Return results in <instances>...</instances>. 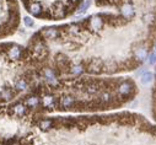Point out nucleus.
Returning <instances> with one entry per match:
<instances>
[{
    "label": "nucleus",
    "mask_w": 156,
    "mask_h": 145,
    "mask_svg": "<svg viewBox=\"0 0 156 145\" xmlns=\"http://www.w3.org/2000/svg\"><path fill=\"white\" fill-rule=\"evenodd\" d=\"M21 25L17 0H0V41L15 34Z\"/></svg>",
    "instance_id": "39448f33"
},
{
    "label": "nucleus",
    "mask_w": 156,
    "mask_h": 145,
    "mask_svg": "<svg viewBox=\"0 0 156 145\" xmlns=\"http://www.w3.org/2000/svg\"><path fill=\"white\" fill-rule=\"evenodd\" d=\"M34 75L25 46L0 42V104H6L28 92Z\"/></svg>",
    "instance_id": "7ed1b4c3"
},
{
    "label": "nucleus",
    "mask_w": 156,
    "mask_h": 145,
    "mask_svg": "<svg viewBox=\"0 0 156 145\" xmlns=\"http://www.w3.org/2000/svg\"><path fill=\"white\" fill-rule=\"evenodd\" d=\"M23 9L34 19L62 21L74 16L84 0H20Z\"/></svg>",
    "instance_id": "20e7f679"
},
{
    "label": "nucleus",
    "mask_w": 156,
    "mask_h": 145,
    "mask_svg": "<svg viewBox=\"0 0 156 145\" xmlns=\"http://www.w3.org/2000/svg\"><path fill=\"white\" fill-rule=\"evenodd\" d=\"M138 86L132 78L79 75L38 84L15 101L46 113H92L117 110L132 102Z\"/></svg>",
    "instance_id": "f03ea898"
},
{
    "label": "nucleus",
    "mask_w": 156,
    "mask_h": 145,
    "mask_svg": "<svg viewBox=\"0 0 156 145\" xmlns=\"http://www.w3.org/2000/svg\"><path fill=\"white\" fill-rule=\"evenodd\" d=\"M96 11L46 26L28 40L34 86L79 75H113L141 66L156 46V0H92Z\"/></svg>",
    "instance_id": "f257e3e1"
},
{
    "label": "nucleus",
    "mask_w": 156,
    "mask_h": 145,
    "mask_svg": "<svg viewBox=\"0 0 156 145\" xmlns=\"http://www.w3.org/2000/svg\"><path fill=\"white\" fill-rule=\"evenodd\" d=\"M25 22H26V25L28 26V27H32L33 26V21L30 19V17H27V19H25Z\"/></svg>",
    "instance_id": "6e6552de"
},
{
    "label": "nucleus",
    "mask_w": 156,
    "mask_h": 145,
    "mask_svg": "<svg viewBox=\"0 0 156 145\" xmlns=\"http://www.w3.org/2000/svg\"><path fill=\"white\" fill-rule=\"evenodd\" d=\"M140 81L143 85H149L154 81V72H151L150 70L147 69H143L141 72H140Z\"/></svg>",
    "instance_id": "423d86ee"
},
{
    "label": "nucleus",
    "mask_w": 156,
    "mask_h": 145,
    "mask_svg": "<svg viewBox=\"0 0 156 145\" xmlns=\"http://www.w3.org/2000/svg\"><path fill=\"white\" fill-rule=\"evenodd\" d=\"M146 59H147L149 65H155L156 64V51H151Z\"/></svg>",
    "instance_id": "0eeeda50"
}]
</instances>
